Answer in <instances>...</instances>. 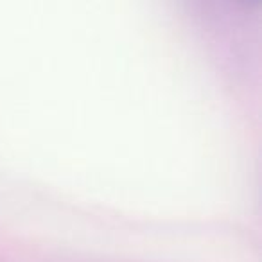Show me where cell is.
<instances>
[{
    "mask_svg": "<svg viewBox=\"0 0 262 262\" xmlns=\"http://www.w3.org/2000/svg\"><path fill=\"white\" fill-rule=\"evenodd\" d=\"M251 2H257V0H251Z\"/></svg>",
    "mask_w": 262,
    "mask_h": 262,
    "instance_id": "obj_1",
    "label": "cell"
}]
</instances>
